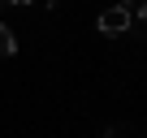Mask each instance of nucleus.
<instances>
[{
	"mask_svg": "<svg viewBox=\"0 0 147 138\" xmlns=\"http://www.w3.org/2000/svg\"><path fill=\"white\" fill-rule=\"evenodd\" d=\"M5 5H30V0H5Z\"/></svg>",
	"mask_w": 147,
	"mask_h": 138,
	"instance_id": "obj_4",
	"label": "nucleus"
},
{
	"mask_svg": "<svg viewBox=\"0 0 147 138\" xmlns=\"http://www.w3.org/2000/svg\"><path fill=\"white\" fill-rule=\"evenodd\" d=\"M48 5H56V0H48Z\"/></svg>",
	"mask_w": 147,
	"mask_h": 138,
	"instance_id": "obj_6",
	"label": "nucleus"
},
{
	"mask_svg": "<svg viewBox=\"0 0 147 138\" xmlns=\"http://www.w3.org/2000/svg\"><path fill=\"white\" fill-rule=\"evenodd\" d=\"M108 138H121V134H117V129H108Z\"/></svg>",
	"mask_w": 147,
	"mask_h": 138,
	"instance_id": "obj_5",
	"label": "nucleus"
},
{
	"mask_svg": "<svg viewBox=\"0 0 147 138\" xmlns=\"http://www.w3.org/2000/svg\"><path fill=\"white\" fill-rule=\"evenodd\" d=\"M130 26H134V13H130V9H121V5L104 9V13H100V22H95V30H100V35H125Z\"/></svg>",
	"mask_w": 147,
	"mask_h": 138,
	"instance_id": "obj_1",
	"label": "nucleus"
},
{
	"mask_svg": "<svg viewBox=\"0 0 147 138\" xmlns=\"http://www.w3.org/2000/svg\"><path fill=\"white\" fill-rule=\"evenodd\" d=\"M13 52H18V39H13V30L5 22H0V56H13Z\"/></svg>",
	"mask_w": 147,
	"mask_h": 138,
	"instance_id": "obj_2",
	"label": "nucleus"
},
{
	"mask_svg": "<svg viewBox=\"0 0 147 138\" xmlns=\"http://www.w3.org/2000/svg\"><path fill=\"white\" fill-rule=\"evenodd\" d=\"M138 17H143V22H147V0H143V5H138Z\"/></svg>",
	"mask_w": 147,
	"mask_h": 138,
	"instance_id": "obj_3",
	"label": "nucleus"
}]
</instances>
